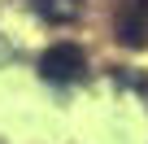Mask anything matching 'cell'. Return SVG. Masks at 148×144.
<instances>
[{"label":"cell","instance_id":"cell-3","mask_svg":"<svg viewBox=\"0 0 148 144\" xmlns=\"http://www.w3.org/2000/svg\"><path fill=\"white\" fill-rule=\"evenodd\" d=\"M35 13L48 22H70L79 18V0H35Z\"/></svg>","mask_w":148,"mask_h":144},{"label":"cell","instance_id":"cell-2","mask_svg":"<svg viewBox=\"0 0 148 144\" xmlns=\"http://www.w3.org/2000/svg\"><path fill=\"white\" fill-rule=\"evenodd\" d=\"M118 39L126 48H148V0H122L118 5Z\"/></svg>","mask_w":148,"mask_h":144},{"label":"cell","instance_id":"cell-1","mask_svg":"<svg viewBox=\"0 0 148 144\" xmlns=\"http://www.w3.org/2000/svg\"><path fill=\"white\" fill-rule=\"evenodd\" d=\"M39 74L48 83H79L87 74V57H83V48H74V44H52L39 57Z\"/></svg>","mask_w":148,"mask_h":144}]
</instances>
